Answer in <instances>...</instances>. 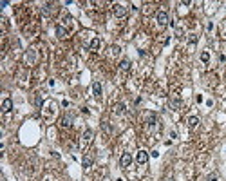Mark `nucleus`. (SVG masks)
I'll return each instance as SVG.
<instances>
[{"label":"nucleus","mask_w":226,"mask_h":181,"mask_svg":"<svg viewBox=\"0 0 226 181\" xmlns=\"http://www.w3.org/2000/svg\"><path fill=\"white\" fill-rule=\"evenodd\" d=\"M156 20H157V26L161 27V29H165L166 26H168V13L166 11H157V15H156Z\"/></svg>","instance_id":"nucleus-1"},{"label":"nucleus","mask_w":226,"mask_h":181,"mask_svg":"<svg viewBox=\"0 0 226 181\" xmlns=\"http://www.w3.org/2000/svg\"><path fill=\"white\" fill-rule=\"evenodd\" d=\"M112 13H114L118 18H123V17H127V8H125V6H121V4H116V6L112 8Z\"/></svg>","instance_id":"nucleus-2"},{"label":"nucleus","mask_w":226,"mask_h":181,"mask_svg":"<svg viewBox=\"0 0 226 181\" xmlns=\"http://www.w3.org/2000/svg\"><path fill=\"white\" fill-rule=\"evenodd\" d=\"M136 161L139 165H145L148 161V152L147 150H138V154H136Z\"/></svg>","instance_id":"nucleus-3"},{"label":"nucleus","mask_w":226,"mask_h":181,"mask_svg":"<svg viewBox=\"0 0 226 181\" xmlns=\"http://www.w3.org/2000/svg\"><path fill=\"white\" fill-rule=\"evenodd\" d=\"M120 163H121L123 168H129V167L132 165V156L129 154V152H125V154L121 156V159H120Z\"/></svg>","instance_id":"nucleus-4"},{"label":"nucleus","mask_w":226,"mask_h":181,"mask_svg":"<svg viewBox=\"0 0 226 181\" xmlns=\"http://www.w3.org/2000/svg\"><path fill=\"white\" fill-rule=\"evenodd\" d=\"M92 94H94L96 100L101 98V83H100V82H94V83H92Z\"/></svg>","instance_id":"nucleus-5"},{"label":"nucleus","mask_w":226,"mask_h":181,"mask_svg":"<svg viewBox=\"0 0 226 181\" xmlns=\"http://www.w3.org/2000/svg\"><path fill=\"white\" fill-rule=\"evenodd\" d=\"M145 121H147V125H148V127H154V125L157 123L156 114H154V112H148V114H147V118H145Z\"/></svg>","instance_id":"nucleus-6"},{"label":"nucleus","mask_w":226,"mask_h":181,"mask_svg":"<svg viewBox=\"0 0 226 181\" xmlns=\"http://www.w3.org/2000/svg\"><path fill=\"white\" fill-rule=\"evenodd\" d=\"M186 123H188L190 129H195V127L199 125V118H197V116H190V118L186 120Z\"/></svg>","instance_id":"nucleus-7"},{"label":"nucleus","mask_w":226,"mask_h":181,"mask_svg":"<svg viewBox=\"0 0 226 181\" xmlns=\"http://www.w3.org/2000/svg\"><path fill=\"white\" fill-rule=\"evenodd\" d=\"M11 109H13V102H11L9 98H6V100L2 102V111H4V112H9Z\"/></svg>","instance_id":"nucleus-8"},{"label":"nucleus","mask_w":226,"mask_h":181,"mask_svg":"<svg viewBox=\"0 0 226 181\" xmlns=\"http://www.w3.org/2000/svg\"><path fill=\"white\" fill-rule=\"evenodd\" d=\"M56 36H58V38H67V29L63 26H58L56 27Z\"/></svg>","instance_id":"nucleus-9"},{"label":"nucleus","mask_w":226,"mask_h":181,"mask_svg":"<svg viewBox=\"0 0 226 181\" xmlns=\"http://www.w3.org/2000/svg\"><path fill=\"white\" fill-rule=\"evenodd\" d=\"M92 161H94V159H92V156H85V158H83V161H81V165H83V168H89V167H91V165H92Z\"/></svg>","instance_id":"nucleus-10"},{"label":"nucleus","mask_w":226,"mask_h":181,"mask_svg":"<svg viewBox=\"0 0 226 181\" xmlns=\"http://www.w3.org/2000/svg\"><path fill=\"white\" fill-rule=\"evenodd\" d=\"M92 136H94V132H92L91 129H87L85 132H83V141H87V143L89 141H92Z\"/></svg>","instance_id":"nucleus-11"},{"label":"nucleus","mask_w":226,"mask_h":181,"mask_svg":"<svg viewBox=\"0 0 226 181\" xmlns=\"http://www.w3.org/2000/svg\"><path fill=\"white\" fill-rule=\"evenodd\" d=\"M125 112V103H118V105H114V114H123Z\"/></svg>","instance_id":"nucleus-12"},{"label":"nucleus","mask_w":226,"mask_h":181,"mask_svg":"<svg viewBox=\"0 0 226 181\" xmlns=\"http://www.w3.org/2000/svg\"><path fill=\"white\" fill-rule=\"evenodd\" d=\"M71 121H72V118H71V116H63V118H61V127L69 129V127H71Z\"/></svg>","instance_id":"nucleus-13"},{"label":"nucleus","mask_w":226,"mask_h":181,"mask_svg":"<svg viewBox=\"0 0 226 181\" xmlns=\"http://www.w3.org/2000/svg\"><path fill=\"white\" fill-rule=\"evenodd\" d=\"M120 69H121V71H129V69H130V62L127 60V58L121 60V62H120Z\"/></svg>","instance_id":"nucleus-14"},{"label":"nucleus","mask_w":226,"mask_h":181,"mask_svg":"<svg viewBox=\"0 0 226 181\" xmlns=\"http://www.w3.org/2000/svg\"><path fill=\"white\" fill-rule=\"evenodd\" d=\"M100 45H101V42H100V38H92L91 40V49H100Z\"/></svg>","instance_id":"nucleus-15"},{"label":"nucleus","mask_w":226,"mask_h":181,"mask_svg":"<svg viewBox=\"0 0 226 181\" xmlns=\"http://www.w3.org/2000/svg\"><path fill=\"white\" fill-rule=\"evenodd\" d=\"M201 62H203V63H208V62H210L208 51H203V53H201Z\"/></svg>","instance_id":"nucleus-16"},{"label":"nucleus","mask_w":226,"mask_h":181,"mask_svg":"<svg viewBox=\"0 0 226 181\" xmlns=\"http://www.w3.org/2000/svg\"><path fill=\"white\" fill-rule=\"evenodd\" d=\"M217 179H219L217 172H212V174H208V178H206V181H217Z\"/></svg>","instance_id":"nucleus-17"},{"label":"nucleus","mask_w":226,"mask_h":181,"mask_svg":"<svg viewBox=\"0 0 226 181\" xmlns=\"http://www.w3.org/2000/svg\"><path fill=\"white\" fill-rule=\"evenodd\" d=\"M170 103H172V107H179V105H181V100H179V98H175V100H172Z\"/></svg>","instance_id":"nucleus-18"},{"label":"nucleus","mask_w":226,"mask_h":181,"mask_svg":"<svg viewBox=\"0 0 226 181\" xmlns=\"http://www.w3.org/2000/svg\"><path fill=\"white\" fill-rule=\"evenodd\" d=\"M35 103H36V105H38V107H40V105H42V96H40V94H38V96H36V100H35Z\"/></svg>","instance_id":"nucleus-19"}]
</instances>
